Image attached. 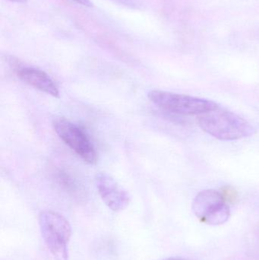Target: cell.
Masks as SVG:
<instances>
[{
    "label": "cell",
    "mask_w": 259,
    "mask_h": 260,
    "mask_svg": "<svg viewBox=\"0 0 259 260\" xmlns=\"http://www.w3.org/2000/svg\"><path fill=\"white\" fill-rule=\"evenodd\" d=\"M95 183L100 198L109 209L120 212L128 207L131 202L130 195L110 175L99 173L96 175Z\"/></svg>",
    "instance_id": "6"
},
{
    "label": "cell",
    "mask_w": 259,
    "mask_h": 260,
    "mask_svg": "<svg viewBox=\"0 0 259 260\" xmlns=\"http://www.w3.org/2000/svg\"><path fill=\"white\" fill-rule=\"evenodd\" d=\"M163 260H190V259H182V258L171 257V258H167V259H163Z\"/></svg>",
    "instance_id": "11"
},
{
    "label": "cell",
    "mask_w": 259,
    "mask_h": 260,
    "mask_svg": "<svg viewBox=\"0 0 259 260\" xmlns=\"http://www.w3.org/2000/svg\"><path fill=\"white\" fill-rule=\"evenodd\" d=\"M147 97L162 111L176 117L199 116L219 106L218 104L208 99L160 90L151 91Z\"/></svg>",
    "instance_id": "3"
},
{
    "label": "cell",
    "mask_w": 259,
    "mask_h": 260,
    "mask_svg": "<svg viewBox=\"0 0 259 260\" xmlns=\"http://www.w3.org/2000/svg\"><path fill=\"white\" fill-rule=\"evenodd\" d=\"M222 195L228 203H234L237 198V192L231 186H225L221 189Z\"/></svg>",
    "instance_id": "8"
},
{
    "label": "cell",
    "mask_w": 259,
    "mask_h": 260,
    "mask_svg": "<svg viewBox=\"0 0 259 260\" xmlns=\"http://www.w3.org/2000/svg\"><path fill=\"white\" fill-rule=\"evenodd\" d=\"M9 1L17 3H27V0H9Z\"/></svg>",
    "instance_id": "10"
},
{
    "label": "cell",
    "mask_w": 259,
    "mask_h": 260,
    "mask_svg": "<svg viewBox=\"0 0 259 260\" xmlns=\"http://www.w3.org/2000/svg\"><path fill=\"white\" fill-rule=\"evenodd\" d=\"M197 117L201 129L220 140H238L255 133L249 122L220 105Z\"/></svg>",
    "instance_id": "1"
},
{
    "label": "cell",
    "mask_w": 259,
    "mask_h": 260,
    "mask_svg": "<svg viewBox=\"0 0 259 260\" xmlns=\"http://www.w3.org/2000/svg\"><path fill=\"white\" fill-rule=\"evenodd\" d=\"M72 1L76 2V3L82 5L84 6H88V7L93 6V3L90 0H72Z\"/></svg>",
    "instance_id": "9"
},
{
    "label": "cell",
    "mask_w": 259,
    "mask_h": 260,
    "mask_svg": "<svg viewBox=\"0 0 259 260\" xmlns=\"http://www.w3.org/2000/svg\"><path fill=\"white\" fill-rule=\"evenodd\" d=\"M16 73L17 76L24 83L53 97H59L57 85L43 70L33 67H20L17 69Z\"/></svg>",
    "instance_id": "7"
},
{
    "label": "cell",
    "mask_w": 259,
    "mask_h": 260,
    "mask_svg": "<svg viewBox=\"0 0 259 260\" xmlns=\"http://www.w3.org/2000/svg\"><path fill=\"white\" fill-rule=\"evenodd\" d=\"M40 230L49 251L56 260H68V244L71 228L68 220L58 212L43 211L40 213Z\"/></svg>",
    "instance_id": "2"
},
{
    "label": "cell",
    "mask_w": 259,
    "mask_h": 260,
    "mask_svg": "<svg viewBox=\"0 0 259 260\" xmlns=\"http://www.w3.org/2000/svg\"><path fill=\"white\" fill-rule=\"evenodd\" d=\"M53 129L59 137L78 155L90 165L97 163V153L85 130L63 117L54 119Z\"/></svg>",
    "instance_id": "5"
},
{
    "label": "cell",
    "mask_w": 259,
    "mask_h": 260,
    "mask_svg": "<svg viewBox=\"0 0 259 260\" xmlns=\"http://www.w3.org/2000/svg\"><path fill=\"white\" fill-rule=\"evenodd\" d=\"M192 209L202 222L209 225L225 224L231 216L228 202L220 191L205 189L195 197Z\"/></svg>",
    "instance_id": "4"
}]
</instances>
